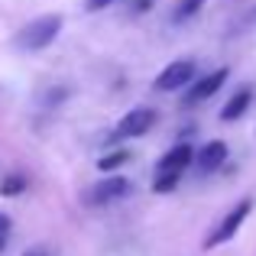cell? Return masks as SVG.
<instances>
[{"label": "cell", "mask_w": 256, "mask_h": 256, "mask_svg": "<svg viewBox=\"0 0 256 256\" xmlns=\"http://www.w3.org/2000/svg\"><path fill=\"white\" fill-rule=\"evenodd\" d=\"M192 162H194V150H192L188 143H178V146H172V150L166 152L162 159H159V166H156L152 192H156V194H166V192H172V188L178 185L182 172H185Z\"/></svg>", "instance_id": "1"}, {"label": "cell", "mask_w": 256, "mask_h": 256, "mask_svg": "<svg viewBox=\"0 0 256 256\" xmlns=\"http://www.w3.org/2000/svg\"><path fill=\"white\" fill-rule=\"evenodd\" d=\"M58 30H62V16H58V13H49V16L32 20L30 26H23V30H20L16 49H23V52H39V49H46V46L56 42Z\"/></svg>", "instance_id": "2"}, {"label": "cell", "mask_w": 256, "mask_h": 256, "mask_svg": "<svg viewBox=\"0 0 256 256\" xmlns=\"http://www.w3.org/2000/svg\"><path fill=\"white\" fill-rule=\"evenodd\" d=\"M250 211H253V198L237 201V204H234L230 211H227L224 218L218 220V227H214V230L208 234L204 250H214V246H220V244H227V240H234V237H237V230L244 227V220L250 218Z\"/></svg>", "instance_id": "3"}, {"label": "cell", "mask_w": 256, "mask_h": 256, "mask_svg": "<svg viewBox=\"0 0 256 256\" xmlns=\"http://www.w3.org/2000/svg\"><path fill=\"white\" fill-rule=\"evenodd\" d=\"M130 192H133L130 178H124V175H107L104 182L91 185V192H88V204L104 208V204H114V201H124Z\"/></svg>", "instance_id": "4"}, {"label": "cell", "mask_w": 256, "mask_h": 256, "mask_svg": "<svg viewBox=\"0 0 256 256\" xmlns=\"http://www.w3.org/2000/svg\"><path fill=\"white\" fill-rule=\"evenodd\" d=\"M194 82V62L192 58H178V62L166 65L156 78V91H178V88H192Z\"/></svg>", "instance_id": "5"}, {"label": "cell", "mask_w": 256, "mask_h": 256, "mask_svg": "<svg viewBox=\"0 0 256 256\" xmlns=\"http://www.w3.org/2000/svg\"><path fill=\"white\" fill-rule=\"evenodd\" d=\"M152 124H156V110H152V107H133V110L117 124V136L120 140L143 136V133L152 130Z\"/></svg>", "instance_id": "6"}, {"label": "cell", "mask_w": 256, "mask_h": 256, "mask_svg": "<svg viewBox=\"0 0 256 256\" xmlns=\"http://www.w3.org/2000/svg\"><path fill=\"white\" fill-rule=\"evenodd\" d=\"M227 75H230L227 68H214L211 75H204V78H198V82H192V88H188V94H185V104H201V100H208L211 94H218L220 84L227 82Z\"/></svg>", "instance_id": "7"}, {"label": "cell", "mask_w": 256, "mask_h": 256, "mask_svg": "<svg viewBox=\"0 0 256 256\" xmlns=\"http://www.w3.org/2000/svg\"><path fill=\"white\" fill-rule=\"evenodd\" d=\"M224 159H227V143L224 140H211V143H204L198 152H194V166H198L201 175L218 172L220 166H224Z\"/></svg>", "instance_id": "8"}, {"label": "cell", "mask_w": 256, "mask_h": 256, "mask_svg": "<svg viewBox=\"0 0 256 256\" xmlns=\"http://www.w3.org/2000/svg\"><path fill=\"white\" fill-rule=\"evenodd\" d=\"M250 104H253V88H240V91L224 104V110H220V120H224V124H234V120H240L246 110H250Z\"/></svg>", "instance_id": "9"}, {"label": "cell", "mask_w": 256, "mask_h": 256, "mask_svg": "<svg viewBox=\"0 0 256 256\" xmlns=\"http://www.w3.org/2000/svg\"><path fill=\"white\" fill-rule=\"evenodd\" d=\"M201 4H204V0H178L175 10H172V23H185V20H192L194 13L201 10Z\"/></svg>", "instance_id": "10"}, {"label": "cell", "mask_w": 256, "mask_h": 256, "mask_svg": "<svg viewBox=\"0 0 256 256\" xmlns=\"http://www.w3.org/2000/svg\"><path fill=\"white\" fill-rule=\"evenodd\" d=\"M130 159V152L126 150H114V152H104V156L98 159V169L100 172H110V169H120V166Z\"/></svg>", "instance_id": "11"}, {"label": "cell", "mask_w": 256, "mask_h": 256, "mask_svg": "<svg viewBox=\"0 0 256 256\" xmlns=\"http://www.w3.org/2000/svg\"><path fill=\"white\" fill-rule=\"evenodd\" d=\"M26 185H30V182H26L23 175H6L4 185H0V194H6V198H13V194H23Z\"/></svg>", "instance_id": "12"}, {"label": "cell", "mask_w": 256, "mask_h": 256, "mask_svg": "<svg viewBox=\"0 0 256 256\" xmlns=\"http://www.w3.org/2000/svg\"><path fill=\"white\" fill-rule=\"evenodd\" d=\"M152 4L156 0H130V13H146V10H152Z\"/></svg>", "instance_id": "13"}, {"label": "cell", "mask_w": 256, "mask_h": 256, "mask_svg": "<svg viewBox=\"0 0 256 256\" xmlns=\"http://www.w3.org/2000/svg\"><path fill=\"white\" fill-rule=\"evenodd\" d=\"M107 4H114V0H88V10H91V13H98V10H104Z\"/></svg>", "instance_id": "14"}, {"label": "cell", "mask_w": 256, "mask_h": 256, "mask_svg": "<svg viewBox=\"0 0 256 256\" xmlns=\"http://www.w3.org/2000/svg\"><path fill=\"white\" fill-rule=\"evenodd\" d=\"M6 230H10V218L0 214V237H6Z\"/></svg>", "instance_id": "15"}, {"label": "cell", "mask_w": 256, "mask_h": 256, "mask_svg": "<svg viewBox=\"0 0 256 256\" xmlns=\"http://www.w3.org/2000/svg\"><path fill=\"white\" fill-rule=\"evenodd\" d=\"M23 256H46V250H30V253H23Z\"/></svg>", "instance_id": "16"}, {"label": "cell", "mask_w": 256, "mask_h": 256, "mask_svg": "<svg viewBox=\"0 0 256 256\" xmlns=\"http://www.w3.org/2000/svg\"><path fill=\"white\" fill-rule=\"evenodd\" d=\"M4 244H6V237H0V253H4Z\"/></svg>", "instance_id": "17"}]
</instances>
